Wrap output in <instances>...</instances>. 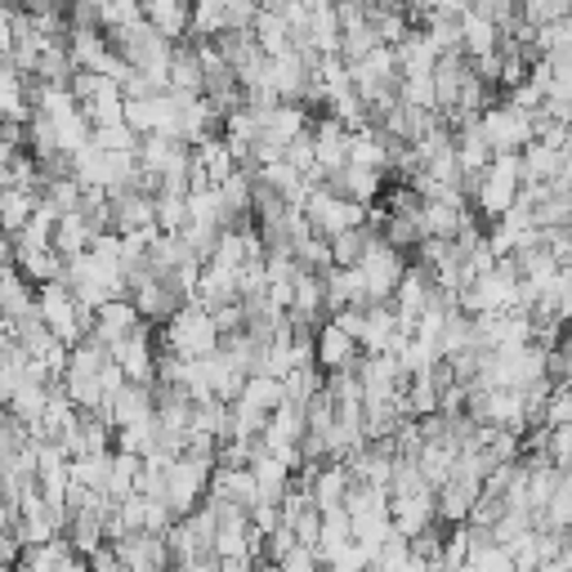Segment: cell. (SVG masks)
<instances>
[{
	"mask_svg": "<svg viewBox=\"0 0 572 572\" xmlns=\"http://www.w3.org/2000/svg\"><path fill=\"white\" fill-rule=\"evenodd\" d=\"M259 0H188V41H210L219 32L250 28Z\"/></svg>",
	"mask_w": 572,
	"mask_h": 572,
	"instance_id": "277c9868",
	"label": "cell"
},
{
	"mask_svg": "<svg viewBox=\"0 0 572 572\" xmlns=\"http://www.w3.org/2000/svg\"><path fill=\"white\" fill-rule=\"evenodd\" d=\"M210 470H215V456H201V452H179V456L166 461V470H161V501L170 505L175 519L193 514L206 501Z\"/></svg>",
	"mask_w": 572,
	"mask_h": 572,
	"instance_id": "6da1fadb",
	"label": "cell"
},
{
	"mask_svg": "<svg viewBox=\"0 0 572 572\" xmlns=\"http://www.w3.org/2000/svg\"><path fill=\"white\" fill-rule=\"evenodd\" d=\"M474 126H479V135H483V144L492 152H519L523 144H532V112H523V108H514L505 99H492L474 117Z\"/></svg>",
	"mask_w": 572,
	"mask_h": 572,
	"instance_id": "5b68a950",
	"label": "cell"
},
{
	"mask_svg": "<svg viewBox=\"0 0 572 572\" xmlns=\"http://www.w3.org/2000/svg\"><path fill=\"white\" fill-rule=\"evenodd\" d=\"M559 170H572L568 148H554V144H541V139H532V144L519 148V175H523V184H550Z\"/></svg>",
	"mask_w": 572,
	"mask_h": 572,
	"instance_id": "4fadbf2b",
	"label": "cell"
},
{
	"mask_svg": "<svg viewBox=\"0 0 572 572\" xmlns=\"http://www.w3.org/2000/svg\"><path fill=\"white\" fill-rule=\"evenodd\" d=\"M246 523H250L259 536H268V532L282 523V510H277V501H255V505L246 510Z\"/></svg>",
	"mask_w": 572,
	"mask_h": 572,
	"instance_id": "e575fe53",
	"label": "cell"
},
{
	"mask_svg": "<svg viewBox=\"0 0 572 572\" xmlns=\"http://www.w3.org/2000/svg\"><path fill=\"white\" fill-rule=\"evenodd\" d=\"M354 541V532H349V514L345 510H323L318 514V545H314V554H318V563H327L341 545H349Z\"/></svg>",
	"mask_w": 572,
	"mask_h": 572,
	"instance_id": "d4e9b609",
	"label": "cell"
},
{
	"mask_svg": "<svg viewBox=\"0 0 572 572\" xmlns=\"http://www.w3.org/2000/svg\"><path fill=\"white\" fill-rule=\"evenodd\" d=\"M237 398L250 403V407H259V412H273V407L286 398V385H282L277 376H268V372H250V376L241 381Z\"/></svg>",
	"mask_w": 572,
	"mask_h": 572,
	"instance_id": "4316f807",
	"label": "cell"
},
{
	"mask_svg": "<svg viewBox=\"0 0 572 572\" xmlns=\"http://www.w3.org/2000/svg\"><path fill=\"white\" fill-rule=\"evenodd\" d=\"M554 470H568L572 465V425H554L545 430V452H541Z\"/></svg>",
	"mask_w": 572,
	"mask_h": 572,
	"instance_id": "1f68e13d",
	"label": "cell"
},
{
	"mask_svg": "<svg viewBox=\"0 0 572 572\" xmlns=\"http://www.w3.org/2000/svg\"><path fill=\"white\" fill-rule=\"evenodd\" d=\"M90 144H99V148H108V152H135V148H139V135H135L126 121H112V126H95Z\"/></svg>",
	"mask_w": 572,
	"mask_h": 572,
	"instance_id": "4dcf8cb0",
	"label": "cell"
},
{
	"mask_svg": "<svg viewBox=\"0 0 572 572\" xmlns=\"http://www.w3.org/2000/svg\"><path fill=\"white\" fill-rule=\"evenodd\" d=\"M37 193H28V188H19V184H6L0 188V233L6 237H14L28 219H32V210H37Z\"/></svg>",
	"mask_w": 572,
	"mask_h": 572,
	"instance_id": "7402d4cb",
	"label": "cell"
},
{
	"mask_svg": "<svg viewBox=\"0 0 572 572\" xmlns=\"http://www.w3.org/2000/svg\"><path fill=\"white\" fill-rule=\"evenodd\" d=\"M332 193H341V197H349V201H358V206H372L381 193H385V175L381 170H367V166H341V170H332L327 179H323Z\"/></svg>",
	"mask_w": 572,
	"mask_h": 572,
	"instance_id": "5bb4252c",
	"label": "cell"
},
{
	"mask_svg": "<svg viewBox=\"0 0 572 572\" xmlns=\"http://www.w3.org/2000/svg\"><path fill=\"white\" fill-rule=\"evenodd\" d=\"M403 268H407V250H398V246L372 237V246H367L363 259H358V273H363V286H367V305H389Z\"/></svg>",
	"mask_w": 572,
	"mask_h": 572,
	"instance_id": "8992f818",
	"label": "cell"
},
{
	"mask_svg": "<svg viewBox=\"0 0 572 572\" xmlns=\"http://www.w3.org/2000/svg\"><path fill=\"white\" fill-rule=\"evenodd\" d=\"M358 358H363V349H358V341L354 336H345L336 323H318L314 327V363H318V372L327 376V372H345V367H358Z\"/></svg>",
	"mask_w": 572,
	"mask_h": 572,
	"instance_id": "30bf717a",
	"label": "cell"
},
{
	"mask_svg": "<svg viewBox=\"0 0 572 572\" xmlns=\"http://www.w3.org/2000/svg\"><path fill=\"white\" fill-rule=\"evenodd\" d=\"M112 447H117V452H130V456L157 452V416H148V421H139V425L112 430Z\"/></svg>",
	"mask_w": 572,
	"mask_h": 572,
	"instance_id": "f1b7e54d",
	"label": "cell"
},
{
	"mask_svg": "<svg viewBox=\"0 0 572 572\" xmlns=\"http://www.w3.org/2000/svg\"><path fill=\"white\" fill-rule=\"evenodd\" d=\"M354 6H376V0H354Z\"/></svg>",
	"mask_w": 572,
	"mask_h": 572,
	"instance_id": "8d00e7d4",
	"label": "cell"
},
{
	"mask_svg": "<svg viewBox=\"0 0 572 572\" xmlns=\"http://www.w3.org/2000/svg\"><path fill=\"white\" fill-rule=\"evenodd\" d=\"M50 568H55V572H90V559H86L81 550H72V541H68V545L55 554V563H50Z\"/></svg>",
	"mask_w": 572,
	"mask_h": 572,
	"instance_id": "d590c367",
	"label": "cell"
},
{
	"mask_svg": "<svg viewBox=\"0 0 572 572\" xmlns=\"http://www.w3.org/2000/svg\"><path fill=\"white\" fill-rule=\"evenodd\" d=\"M37 314H41V323L50 327V336H55L59 345H68V349H72L77 341H86V336H90V323H95V309H81V305H77V296L68 292L63 277L37 286Z\"/></svg>",
	"mask_w": 572,
	"mask_h": 572,
	"instance_id": "7a4b0ae2",
	"label": "cell"
},
{
	"mask_svg": "<svg viewBox=\"0 0 572 572\" xmlns=\"http://www.w3.org/2000/svg\"><path fill=\"white\" fill-rule=\"evenodd\" d=\"M496 41H501V32H496L492 19H483L479 10H465V14H461V55H465V59L492 55Z\"/></svg>",
	"mask_w": 572,
	"mask_h": 572,
	"instance_id": "603a6c76",
	"label": "cell"
},
{
	"mask_svg": "<svg viewBox=\"0 0 572 572\" xmlns=\"http://www.w3.org/2000/svg\"><path fill=\"white\" fill-rule=\"evenodd\" d=\"M108 545L126 572H170V550L157 532H130V536H117Z\"/></svg>",
	"mask_w": 572,
	"mask_h": 572,
	"instance_id": "ba28073f",
	"label": "cell"
},
{
	"mask_svg": "<svg viewBox=\"0 0 572 572\" xmlns=\"http://www.w3.org/2000/svg\"><path fill=\"white\" fill-rule=\"evenodd\" d=\"M389 527H394L398 536H416V532L434 527V487L394 492V496H389Z\"/></svg>",
	"mask_w": 572,
	"mask_h": 572,
	"instance_id": "8fae6325",
	"label": "cell"
},
{
	"mask_svg": "<svg viewBox=\"0 0 572 572\" xmlns=\"http://www.w3.org/2000/svg\"><path fill=\"white\" fill-rule=\"evenodd\" d=\"M246 470H250V479H255L259 501H282V492L292 487V479H296V465H286V461H277V456H268V452H259Z\"/></svg>",
	"mask_w": 572,
	"mask_h": 572,
	"instance_id": "ffe728a7",
	"label": "cell"
},
{
	"mask_svg": "<svg viewBox=\"0 0 572 572\" xmlns=\"http://www.w3.org/2000/svg\"><path fill=\"white\" fill-rule=\"evenodd\" d=\"M394 63H398V77H430L434 72L438 50L430 46L425 28H407L403 41H394Z\"/></svg>",
	"mask_w": 572,
	"mask_h": 572,
	"instance_id": "2e32d148",
	"label": "cell"
},
{
	"mask_svg": "<svg viewBox=\"0 0 572 572\" xmlns=\"http://www.w3.org/2000/svg\"><path fill=\"white\" fill-rule=\"evenodd\" d=\"M470 10H479L483 19H492L496 23V32L519 14V0H470Z\"/></svg>",
	"mask_w": 572,
	"mask_h": 572,
	"instance_id": "836d02e7",
	"label": "cell"
},
{
	"mask_svg": "<svg viewBox=\"0 0 572 572\" xmlns=\"http://www.w3.org/2000/svg\"><path fill=\"white\" fill-rule=\"evenodd\" d=\"M144 23L166 41H188V0H139Z\"/></svg>",
	"mask_w": 572,
	"mask_h": 572,
	"instance_id": "e0dca14e",
	"label": "cell"
},
{
	"mask_svg": "<svg viewBox=\"0 0 572 572\" xmlns=\"http://www.w3.org/2000/svg\"><path fill=\"white\" fill-rule=\"evenodd\" d=\"M372 237H381V233H376V228H367V224H358V228H345V233L327 237L332 264H336V268H354V264L363 259V250L372 246Z\"/></svg>",
	"mask_w": 572,
	"mask_h": 572,
	"instance_id": "cb8c5ba5",
	"label": "cell"
},
{
	"mask_svg": "<svg viewBox=\"0 0 572 572\" xmlns=\"http://www.w3.org/2000/svg\"><path fill=\"white\" fill-rule=\"evenodd\" d=\"M536 425H545V430H554V425H572V389H568V385H550V394H545V403H541Z\"/></svg>",
	"mask_w": 572,
	"mask_h": 572,
	"instance_id": "f546056e",
	"label": "cell"
},
{
	"mask_svg": "<svg viewBox=\"0 0 572 572\" xmlns=\"http://www.w3.org/2000/svg\"><path fill=\"white\" fill-rule=\"evenodd\" d=\"M166 90L170 95H201V59H197L193 41H175L170 68H166Z\"/></svg>",
	"mask_w": 572,
	"mask_h": 572,
	"instance_id": "d6986e66",
	"label": "cell"
},
{
	"mask_svg": "<svg viewBox=\"0 0 572 572\" xmlns=\"http://www.w3.org/2000/svg\"><path fill=\"white\" fill-rule=\"evenodd\" d=\"M139 323H144V318H139V309L130 305V296H121V300H103V305L95 309L90 341H99L103 349H112V345H117L121 336H130Z\"/></svg>",
	"mask_w": 572,
	"mask_h": 572,
	"instance_id": "7c38bea8",
	"label": "cell"
},
{
	"mask_svg": "<svg viewBox=\"0 0 572 572\" xmlns=\"http://www.w3.org/2000/svg\"><path fill=\"white\" fill-rule=\"evenodd\" d=\"M99 228L90 224V215L77 206V210H63L59 219H55V237H50V246L59 250V255H77V250H86L90 246V237H95Z\"/></svg>",
	"mask_w": 572,
	"mask_h": 572,
	"instance_id": "44dd1931",
	"label": "cell"
},
{
	"mask_svg": "<svg viewBox=\"0 0 572 572\" xmlns=\"http://www.w3.org/2000/svg\"><path fill=\"white\" fill-rule=\"evenodd\" d=\"M108 358L126 372L130 385H152V363H157V336H152V323H139L130 336H121Z\"/></svg>",
	"mask_w": 572,
	"mask_h": 572,
	"instance_id": "52a82bcc",
	"label": "cell"
},
{
	"mask_svg": "<svg viewBox=\"0 0 572 572\" xmlns=\"http://www.w3.org/2000/svg\"><path fill=\"white\" fill-rule=\"evenodd\" d=\"M407 336L412 332L398 327V318H394L389 305H367L363 309V332H358V349L363 354H394L398 358V349L407 345Z\"/></svg>",
	"mask_w": 572,
	"mask_h": 572,
	"instance_id": "9c48e42d",
	"label": "cell"
},
{
	"mask_svg": "<svg viewBox=\"0 0 572 572\" xmlns=\"http://www.w3.org/2000/svg\"><path fill=\"white\" fill-rule=\"evenodd\" d=\"M139 465H144V456H130V452H117V447H112L108 479H103V496H108V501L130 496V492H135V479H139Z\"/></svg>",
	"mask_w": 572,
	"mask_h": 572,
	"instance_id": "484cf974",
	"label": "cell"
},
{
	"mask_svg": "<svg viewBox=\"0 0 572 572\" xmlns=\"http://www.w3.org/2000/svg\"><path fill=\"white\" fill-rule=\"evenodd\" d=\"M108 461H112V452H81V456H68V483H81V487H90V492H103Z\"/></svg>",
	"mask_w": 572,
	"mask_h": 572,
	"instance_id": "83f0119b",
	"label": "cell"
},
{
	"mask_svg": "<svg viewBox=\"0 0 572 572\" xmlns=\"http://www.w3.org/2000/svg\"><path fill=\"white\" fill-rule=\"evenodd\" d=\"M479 487L474 483H461V479H447L434 487V523L452 527V523H465L470 519V505H474Z\"/></svg>",
	"mask_w": 572,
	"mask_h": 572,
	"instance_id": "ac0fdd59",
	"label": "cell"
},
{
	"mask_svg": "<svg viewBox=\"0 0 572 572\" xmlns=\"http://www.w3.org/2000/svg\"><path fill=\"white\" fill-rule=\"evenodd\" d=\"M273 572H323V563H318L314 545H292V550L273 563Z\"/></svg>",
	"mask_w": 572,
	"mask_h": 572,
	"instance_id": "d6a6232c",
	"label": "cell"
},
{
	"mask_svg": "<svg viewBox=\"0 0 572 572\" xmlns=\"http://www.w3.org/2000/svg\"><path fill=\"white\" fill-rule=\"evenodd\" d=\"M161 349H170L175 358H206L219 349V332L210 323V314L193 300H184L166 323H161V336H157Z\"/></svg>",
	"mask_w": 572,
	"mask_h": 572,
	"instance_id": "3957f363",
	"label": "cell"
},
{
	"mask_svg": "<svg viewBox=\"0 0 572 572\" xmlns=\"http://www.w3.org/2000/svg\"><path fill=\"white\" fill-rule=\"evenodd\" d=\"M309 139H314V157H318V166L332 175V170H341L345 166V152H349V130L336 121V117H314L309 121Z\"/></svg>",
	"mask_w": 572,
	"mask_h": 572,
	"instance_id": "9a60e30c",
	"label": "cell"
}]
</instances>
